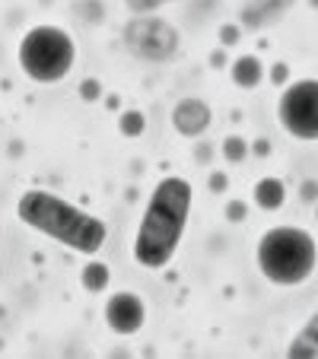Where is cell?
Segmentation results:
<instances>
[{"label": "cell", "mask_w": 318, "mask_h": 359, "mask_svg": "<svg viewBox=\"0 0 318 359\" xmlns=\"http://www.w3.org/2000/svg\"><path fill=\"white\" fill-rule=\"evenodd\" d=\"M16 217L35 236L51 238L77 255H99L109 242V223L95 213L83 210L80 203L45 188H29L16 197Z\"/></svg>", "instance_id": "2"}, {"label": "cell", "mask_w": 318, "mask_h": 359, "mask_svg": "<svg viewBox=\"0 0 318 359\" xmlns=\"http://www.w3.org/2000/svg\"><path fill=\"white\" fill-rule=\"evenodd\" d=\"M251 153V143L239 134H230L223 140V159L226 163H245V156Z\"/></svg>", "instance_id": "13"}, {"label": "cell", "mask_w": 318, "mask_h": 359, "mask_svg": "<svg viewBox=\"0 0 318 359\" xmlns=\"http://www.w3.org/2000/svg\"><path fill=\"white\" fill-rule=\"evenodd\" d=\"M251 197H255V207H258V210H264V213L284 210V207H286V184H284V178H277V175L258 178Z\"/></svg>", "instance_id": "9"}, {"label": "cell", "mask_w": 318, "mask_h": 359, "mask_svg": "<svg viewBox=\"0 0 318 359\" xmlns=\"http://www.w3.org/2000/svg\"><path fill=\"white\" fill-rule=\"evenodd\" d=\"M128 45L134 48V55L143 61H169L178 51V35L169 29V22L163 20H150V22H137L124 32Z\"/></svg>", "instance_id": "7"}, {"label": "cell", "mask_w": 318, "mask_h": 359, "mask_svg": "<svg viewBox=\"0 0 318 359\" xmlns=\"http://www.w3.org/2000/svg\"><path fill=\"white\" fill-rule=\"evenodd\" d=\"M255 267L271 286L296 290L309 283L318 267V242L296 223L271 226L255 245Z\"/></svg>", "instance_id": "3"}, {"label": "cell", "mask_w": 318, "mask_h": 359, "mask_svg": "<svg viewBox=\"0 0 318 359\" xmlns=\"http://www.w3.org/2000/svg\"><path fill=\"white\" fill-rule=\"evenodd\" d=\"M315 217H318V201H315Z\"/></svg>", "instance_id": "20"}, {"label": "cell", "mask_w": 318, "mask_h": 359, "mask_svg": "<svg viewBox=\"0 0 318 359\" xmlns=\"http://www.w3.org/2000/svg\"><path fill=\"white\" fill-rule=\"evenodd\" d=\"M299 194H303V201H315L318 197V182H303Z\"/></svg>", "instance_id": "16"}, {"label": "cell", "mask_w": 318, "mask_h": 359, "mask_svg": "<svg viewBox=\"0 0 318 359\" xmlns=\"http://www.w3.org/2000/svg\"><path fill=\"white\" fill-rule=\"evenodd\" d=\"M286 356L290 359H312L318 356V309L309 315L303 327L293 334V340L286 344Z\"/></svg>", "instance_id": "11"}, {"label": "cell", "mask_w": 318, "mask_h": 359, "mask_svg": "<svg viewBox=\"0 0 318 359\" xmlns=\"http://www.w3.org/2000/svg\"><path fill=\"white\" fill-rule=\"evenodd\" d=\"M230 76L239 89H258L267 76V70H264V61L258 55H239L230 67Z\"/></svg>", "instance_id": "10"}, {"label": "cell", "mask_w": 318, "mask_h": 359, "mask_svg": "<svg viewBox=\"0 0 318 359\" xmlns=\"http://www.w3.org/2000/svg\"><path fill=\"white\" fill-rule=\"evenodd\" d=\"M121 134L124 137H140L143 134V128H147V118H143V111H137V109H128L121 115Z\"/></svg>", "instance_id": "14"}, {"label": "cell", "mask_w": 318, "mask_h": 359, "mask_svg": "<svg viewBox=\"0 0 318 359\" xmlns=\"http://www.w3.org/2000/svg\"><path fill=\"white\" fill-rule=\"evenodd\" d=\"M16 61L35 86H58L77 67V39L64 26H32L20 39Z\"/></svg>", "instance_id": "4"}, {"label": "cell", "mask_w": 318, "mask_h": 359, "mask_svg": "<svg viewBox=\"0 0 318 359\" xmlns=\"http://www.w3.org/2000/svg\"><path fill=\"white\" fill-rule=\"evenodd\" d=\"M242 203H239V201H232L230 203V207H226V217H232V219H242Z\"/></svg>", "instance_id": "18"}, {"label": "cell", "mask_w": 318, "mask_h": 359, "mask_svg": "<svg viewBox=\"0 0 318 359\" xmlns=\"http://www.w3.org/2000/svg\"><path fill=\"white\" fill-rule=\"evenodd\" d=\"M286 76H290V67H286V64H277V67L271 70V80L277 83V86L280 83H286Z\"/></svg>", "instance_id": "17"}, {"label": "cell", "mask_w": 318, "mask_h": 359, "mask_svg": "<svg viewBox=\"0 0 318 359\" xmlns=\"http://www.w3.org/2000/svg\"><path fill=\"white\" fill-rule=\"evenodd\" d=\"M169 121H172V130L185 140H197L210 130L213 124V109H210V102L197 99V95H185L172 105L169 111Z\"/></svg>", "instance_id": "8"}, {"label": "cell", "mask_w": 318, "mask_h": 359, "mask_svg": "<svg viewBox=\"0 0 318 359\" xmlns=\"http://www.w3.org/2000/svg\"><path fill=\"white\" fill-rule=\"evenodd\" d=\"M166 4H172V0H124V7H128L131 13H137V16L153 13L156 7H166Z\"/></svg>", "instance_id": "15"}, {"label": "cell", "mask_w": 318, "mask_h": 359, "mask_svg": "<svg viewBox=\"0 0 318 359\" xmlns=\"http://www.w3.org/2000/svg\"><path fill=\"white\" fill-rule=\"evenodd\" d=\"M191 203H194V184L185 175H166L153 184L131 245L137 267L166 271L175 261L191 219Z\"/></svg>", "instance_id": "1"}, {"label": "cell", "mask_w": 318, "mask_h": 359, "mask_svg": "<svg viewBox=\"0 0 318 359\" xmlns=\"http://www.w3.org/2000/svg\"><path fill=\"white\" fill-rule=\"evenodd\" d=\"M80 280H83V290L86 292H102V290H109V283H112V267L93 255V258H86V264H83Z\"/></svg>", "instance_id": "12"}, {"label": "cell", "mask_w": 318, "mask_h": 359, "mask_svg": "<svg viewBox=\"0 0 318 359\" xmlns=\"http://www.w3.org/2000/svg\"><path fill=\"white\" fill-rule=\"evenodd\" d=\"M255 149H258V156H267V143H264V140H258Z\"/></svg>", "instance_id": "19"}, {"label": "cell", "mask_w": 318, "mask_h": 359, "mask_svg": "<svg viewBox=\"0 0 318 359\" xmlns=\"http://www.w3.org/2000/svg\"><path fill=\"white\" fill-rule=\"evenodd\" d=\"M277 121L293 140L318 143V80H293L280 93Z\"/></svg>", "instance_id": "5"}, {"label": "cell", "mask_w": 318, "mask_h": 359, "mask_svg": "<svg viewBox=\"0 0 318 359\" xmlns=\"http://www.w3.org/2000/svg\"><path fill=\"white\" fill-rule=\"evenodd\" d=\"M102 318H105L112 334L134 337L147 325V299L134 290H115V292H109V299L102 305Z\"/></svg>", "instance_id": "6"}]
</instances>
